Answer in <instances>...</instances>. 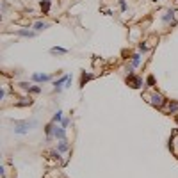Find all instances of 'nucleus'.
I'll return each mask as SVG.
<instances>
[{"instance_id": "nucleus-1", "label": "nucleus", "mask_w": 178, "mask_h": 178, "mask_svg": "<svg viewBox=\"0 0 178 178\" xmlns=\"http://www.w3.org/2000/svg\"><path fill=\"white\" fill-rule=\"evenodd\" d=\"M14 125H16L14 134H27V132H29V128H30V126H34L36 123H34V121H32V123H29V121H14Z\"/></svg>"}, {"instance_id": "nucleus-2", "label": "nucleus", "mask_w": 178, "mask_h": 178, "mask_svg": "<svg viewBox=\"0 0 178 178\" xmlns=\"http://www.w3.org/2000/svg\"><path fill=\"white\" fill-rule=\"evenodd\" d=\"M150 103L155 105V107H162V105L166 103V100H164V96L159 95V93H151V95H150Z\"/></svg>"}, {"instance_id": "nucleus-3", "label": "nucleus", "mask_w": 178, "mask_h": 178, "mask_svg": "<svg viewBox=\"0 0 178 178\" xmlns=\"http://www.w3.org/2000/svg\"><path fill=\"white\" fill-rule=\"evenodd\" d=\"M54 137L59 139V141H66V128L61 125H55V132H54Z\"/></svg>"}, {"instance_id": "nucleus-4", "label": "nucleus", "mask_w": 178, "mask_h": 178, "mask_svg": "<svg viewBox=\"0 0 178 178\" xmlns=\"http://www.w3.org/2000/svg\"><path fill=\"white\" fill-rule=\"evenodd\" d=\"M70 78H71L70 75H64V77H62L61 80H57V82L54 84V85H55V91H57V93H59V91H62V87H64V84H68V80H70Z\"/></svg>"}, {"instance_id": "nucleus-5", "label": "nucleus", "mask_w": 178, "mask_h": 178, "mask_svg": "<svg viewBox=\"0 0 178 178\" xmlns=\"http://www.w3.org/2000/svg\"><path fill=\"white\" fill-rule=\"evenodd\" d=\"M126 82H128V84H130L134 89H139V87L143 85V80H141L139 77H132V75L128 77V80H126Z\"/></svg>"}, {"instance_id": "nucleus-6", "label": "nucleus", "mask_w": 178, "mask_h": 178, "mask_svg": "<svg viewBox=\"0 0 178 178\" xmlns=\"http://www.w3.org/2000/svg\"><path fill=\"white\" fill-rule=\"evenodd\" d=\"M32 80L34 82H48L50 80V75H47V73H34L32 75Z\"/></svg>"}, {"instance_id": "nucleus-7", "label": "nucleus", "mask_w": 178, "mask_h": 178, "mask_svg": "<svg viewBox=\"0 0 178 178\" xmlns=\"http://www.w3.org/2000/svg\"><path fill=\"white\" fill-rule=\"evenodd\" d=\"M173 18H174V11L173 9H167L166 14L162 16V21H164V23H169V21H173Z\"/></svg>"}, {"instance_id": "nucleus-8", "label": "nucleus", "mask_w": 178, "mask_h": 178, "mask_svg": "<svg viewBox=\"0 0 178 178\" xmlns=\"http://www.w3.org/2000/svg\"><path fill=\"white\" fill-rule=\"evenodd\" d=\"M139 62H141V55H139V54L132 55V62H130V66H132V68H137V66H139Z\"/></svg>"}, {"instance_id": "nucleus-9", "label": "nucleus", "mask_w": 178, "mask_h": 178, "mask_svg": "<svg viewBox=\"0 0 178 178\" xmlns=\"http://www.w3.org/2000/svg\"><path fill=\"white\" fill-rule=\"evenodd\" d=\"M18 36H25V37H34V32L32 30H18Z\"/></svg>"}, {"instance_id": "nucleus-10", "label": "nucleus", "mask_w": 178, "mask_h": 178, "mask_svg": "<svg viewBox=\"0 0 178 178\" xmlns=\"http://www.w3.org/2000/svg\"><path fill=\"white\" fill-rule=\"evenodd\" d=\"M41 9H43V13H48V9H50V2H48V0H41Z\"/></svg>"}, {"instance_id": "nucleus-11", "label": "nucleus", "mask_w": 178, "mask_h": 178, "mask_svg": "<svg viewBox=\"0 0 178 178\" xmlns=\"http://www.w3.org/2000/svg\"><path fill=\"white\" fill-rule=\"evenodd\" d=\"M34 29H36V30H44V29H48V25L43 23V21H37V23L34 25Z\"/></svg>"}, {"instance_id": "nucleus-12", "label": "nucleus", "mask_w": 178, "mask_h": 178, "mask_svg": "<svg viewBox=\"0 0 178 178\" xmlns=\"http://www.w3.org/2000/svg\"><path fill=\"white\" fill-rule=\"evenodd\" d=\"M66 150H68V143H66V141H61L59 146H57V151H66Z\"/></svg>"}, {"instance_id": "nucleus-13", "label": "nucleus", "mask_w": 178, "mask_h": 178, "mask_svg": "<svg viewBox=\"0 0 178 178\" xmlns=\"http://www.w3.org/2000/svg\"><path fill=\"white\" fill-rule=\"evenodd\" d=\"M54 123H62V112L61 110H57L55 116H54Z\"/></svg>"}, {"instance_id": "nucleus-14", "label": "nucleus", "mask_w": 178, "mask_h": 178, "mask_svg": "<svg viewBox=\"0 0 178 178\" xmlns=\"http://www.w3.org/2000/svg\"><path fill=\"white\" fill-rule=\"evenodd\" d=\"M89 78H91V75H89V73H85V71H84V73H82V80H80V85H84V84H85V82H87Z\"/></svg>"}, {"instance_id": "nucleus-15", "label": "nucleus", "mask_w": 178, "mask_h": 178, "mask_svg": "<svg viewBox=\"0 0 178 178\" xmlns=\"http://www.w3.org/2000/svg\"><path fill=\"white\" fill-rule=\"evenodd\" d=\"M50 52H52V54H66L68 50H64V48H59V47H54Z\"/></svg>"}, {"instance_id": "nucleus-16", "label": "nucleus", "mask_w": 178, "mask_h": 178, "mask_svg": "<svg viewBox=\"0 0 178 178\" xmlns=\"http://www.w3.org/2000/svg\"><path fill=\"white\" fill-rule=\"evenodd\" d=\"M176 110H178V103H174V102H173V103L169 105V112H171V114H174Z\"/></svg>"}, {"instance_id": "nucleus-17", "label": "nucleus", "mask_w": 178, "mask_h": 178, "mask_svg": "<svg viewBox=\"0 0 178 178\" xmlns=\"http://www.w3.org/2000/svg\"><path fill=\"white\" fill-rule=\"evenodd\" d=\"M32 100H23V102H18V107H23V105H30Z\"/></svg>"}, {"instance_id": "nucleus-18", "label": "nucleus", "mask_w": 178, "mask_h": 178, "mask_svg": "<svg viewBox=\"0 0 178 178\" xmlns=\"http://www.w3.org/2000/svg\"><path fill=\"white\" fill-rule=\"evenodd\" d=\"M29 91H30V93H39V91H41V87L34 85V87H29Z\"/></svg>"}, {"instance_id": "nucleus-19", "label": "nucleus", "mask_w": 178, "mask_h": 178, "mask_svg": "<svg viewBox=\"0 0 178 178\" xmlns=\"http://www.w3.org/2000/svg\"><path fill=\"white\" fill-rule=\"evenodd\" d=\"M146 82H148V85H153V84H155V78H153V77L150 75V77L146 78Z\"/></svg>"}, {"instance_id": "nucleus-20", "label": "nucleus", "mask_w": 178, "mask_h": 178, "mask_svg": "<svg viewBox=\"0 0 178 178\" xmlns=\"http://www.w3.org/2000/svg\"><path fill=\"white\" fill-rule=\"evenodd\" d=\"M139 50H141V52H146V50H148V47H146L144 43H139Z\"/></svg>"}, {"instance_id": "nucleus-21", "label": "nucleus", "mask_w": 178, "mask_h": 178, "mask_svg": "<svg viewBox=\"0 0 178 178\" xmlns=\"http://www.w3.org/2000/svg\"><path fill=\"white\" fill-rule=\"evenodd\" d=\"M119 7H121V11H126V4H125V0H119Z\"/></svg>"}, {"instance_id": "nucleus-22", "label": "nucleus", "mask_w": 178, "mask_h": 178, "mask_svg": "<svg viewBox=\"0 0 178 178\" xmlns=\"http://www.w3.org/2000/svg\"><path fill=\"white\" fill-rule=\"evenodd\" d=\"M68 125H70V119H62V126H64V128L68 126Z\"/></svg>"}, {"instance_id": "nucleus-23", "label": "nucleus", "mask_w": 178, "mask_h": 178, "mask_svg": "<svg viewBox=\"0 0 178 178\" xmlns=\"http://www.w3.org/2000/svg\"><path fill=\"white\" fill-rule=\"evenodd\" d=\"M176 123H178V116H176Z\"/></svg>"}]
</instances>
